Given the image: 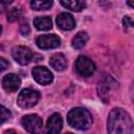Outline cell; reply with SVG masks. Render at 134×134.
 Listing matches in <instances>:
<instances>
[{"mask_svg": "<svg viewBox=\"0 0 134 134\" xmlns=\"http://www.w3.org/2000/svg\"><path fill=\"white\" fill-rule=\"evenodd\" d=\"M108 134H133L132 118L121 108H114L108 116Z\"/></svg>", "mask_w": 134, "mask_h": 134, "instance_id": "obj_1", "label": "cell"}, {"mask_svg": "<svg viewBox=\"0 0 134 134\" xmlns=\"http://www.w3.org/2000/svg\"><path fill=\"white\" fill-rule=\"evenodd\" d=\"M67 121L77 130H86L92 124V115L85 108H73L67 114Z\"/></svg>", "mask_w": 134, "mask_h": 134, "instance_id": "obj_2", "label": "cell"}, {"mask_svg": "<svg viewBox=\"0 0 134 134\" xmlns=\"http://www.w3.org/2000/svg\"><path fill=\"white\" fill-rule=\"evenodd\" d=\"M39 99H40L39 91L31 89V88H26V89H23L19 93L17 104L19 107H21L23 109H28V108H31L35 105H37Z\"/></svg>", "mask_w": 134, "mask_h": 134, "instance_id": "obj_3", "label": "cell"}, {"mask_svg": "<svg viewBox=\"0 0 134 134\" xmlns=\"http://www.w3.org/2000/svg\"><path fill=\"white\" fill-rule=\"evenodd\" d=\"M75 70L82 76H90L95 71V64L86 55H80L75 61Z\"/></svg>", "mask_w": 134, "mask_h": 134, "instance_id": "obj_4", "label": "cell"}, {"mask_svg": "<svg viewBox=\"0 0 134 134\" xmlns=\"http://www.w3.org/2000/svg\"><path fill=\"white\" fill-rule=\"evenodd\" d=\"M21 122H22L23 128L31 134H40L42 131L43 121L41 117L37 114H28L24 116Z\"/></svg>", "mask_w": 134, "mask_h": 134, "instance_id": "obj_5", "label": "cell"}, {"mask_svg": "<svg viewBox=\"0 0 134 134\" xmlns=\"http://www.w3.org/2000/svg\"><path fill=\"white\" fill-rule=\"evenodd\" d=\"M12 55L14 60L20 65H27L32 59V52L28 47L17 46L12 50Z\"/></svg>", "mask_w": 134, "mask_h": 134, "instance_id": "obj_6", "label": "cell"}, {"mask_svg": "<svg viewBox=\"0 0 134 134\" xmlns=\"http://www.w3.org/2000/svg\"><path fill=\"white\" fill-rule=\"evenodd\" d=\"M32 77L35 81L41 85H48L53 80V74L51 71L44 66H37L32 69Z\"/></svg>", "mask_w": 134, "mask_h": 134, "instance_id": "obj_7", "label": "cell"}, {"mask_svg": "<svg viewBox=\"0 0 134 134\" xmlns=\"http://www.w3.org/2000/svg\"><path fill=\"white\" fill-rule=\"evenodd\" d=\"M37 45L41 49H52L57 48L61 44V40L55 35H43L38 37L37 39Z\"/></svg>", "mask_w": 134, "mask_h": 134, "instance_id": "obj_8", "label": "cell"}, {"mask_svg": "<svg viewBox=\"0 0 134 134\" xmlns=\"http://www.w3.org/2000/svg\"><path fill=\"white\" fill-rule=\"evenodd\" d=\"M63 127V120L59 113H53L47 120L46 134H59Z\"/></svg>", "mask_w": 134, "mask_h": 134, "instance_id": "obj_9", "label": "cell"}, {"mask_svg": "<svg viewBox=\"0 0 134 134\" xmlns=\"http://www.w3.org/2000/svg\"><path fill=\"white\" fill-rule=\"evenodd\" d=\"M21 84L20 77L15 73L6 74L2 80V87L7 92H15L19 89Z\"/></svg>", "mask_w": 134, "mask_h": 134, "instance_id": "obj_10", "label": "cell"}, {"mask_svg": "<svg viewBox=\"0 0 134 134\" xmlns=\"http://www.w3.org/2000/svg\"><path fill=\"white\" fill-rule=\"evenodd\" d=\"M57 24L63 30H71L75 26V20L72 15L68 13H62L57 17Z\"/></svg>", "mask_w": 134, "mask_h": 134, "instance_id": "obj_11", "label": "cell"}, {"mask_svg": "<svg viewBox=\"0 0 134 134\" xmlns=\"http://www.w3.org/2000/svg\"><path fill=\"white\" fill-rule=\"evenodd\" d=\"M50 66L57 71H63L67 67V60L63 53H54L49 60Z\"/></svg>", "mask_w": 134, "mask_h": 134, "instance_id": "obj_12", "label": "cell"}, {"mask_svg": "<svg viewBox=\"0 0 134 134\" xmlns=\"http://www.w3.org/2000/svg\"><path fill=\"white\" fill-rule=\"evenodd\" d=\"M111 87H112V84L110 83V79H108V77L103 79L98 83V87H97L98 95H99V97L105 103H108L109 102V98H110L109 97V93H110Z\"/></svg>", "mask_w": 134, "mask_h": 134, "instance_id": "obj_13", "label": "cell"}, {"mask_svg": "<svg viewBox=\"0 0 134 134\" xmlns=\"http://www.w3.org/2000/svg\"><path fill=\"white\" fill-rule=\"evenodd\" d=\"M34 25L38 30H49L52 27V21L49 17H38L34 20Z\"/></svg>", "mask_w": 134, "mask_h": 134, "instance_id": "obj_14", "label": "cell"}, {"mask_svg": "<svg viewBox=\"0 0 134 134\" xmlns=\"http://www.w3.org/2000/svg\"><path fill=\"white\" fill-rule=\"evenodd\" d=\"M88 39H89V37H88L87 32H85V31H79V32L73 37V39H72V42H71L72 47L75 48V49H81V48H83V47L86 45Z\"/></svg>", "mask_w": 134, "mask_h": 134, "instance_id": "obj_15", "label": "cell"}, {"mask_svg": "<svg viewBox=\"0 0 134 134\" xmlns=\"http://www.w3.org/2000/svg\"><path fill=\"white\" fill-rule=\"evenodd\" d=\"M61 4L73 12H81L86 7V3L84 1H74V0H68V1H61Z\"/></svg>", "mask_w": 134, "mask_h": 134, "instance_id": "obj_16", "label": "cell"}, {"mask_svg": "<svg viewBox=\"0 0 134 134\" xmlns=\"http://www.w3.org/2000/svg\"><path fill=\"white\" fill-rule=\"evenodd\" d=\"M52 5V1L49 0H34L30 2V6L35 10H42V9H48Z\"/></svg>", "mask_w": 134, "mask_h": 134, "instance_id": "obj_17", "label": "cell"}, {"mask_svg": "<svg viewBox=\"0 0 134 134\" xmlns=\"http://www.w3.org/2000/svg\"><path fill=\"white\" fill-rule=\"evenodd\" d=\"M10 118V112L3 106H0V125Z\"/></svg>", "mask_w": 134, "mask_h": 134, "instance_id": "obj_18", "label": "cell"}, {"mask_svg": "<svg viewBox=\"0 0 134 134\" xmlns=\"http://www.w3.org/2000/svg\"><path fill=\"white\" fill-rule=\"evenodd\" d=\"M20 15H21V12H20L19 8H17V7L12 8V9L9 10L8 15H7V20L10 21V22H13V21L17 20V19L20 17Z\"/></svg>", "mask_w": 134, "mask_h": 134, "instance_id": "obj_19", "label": "cell"}, {"mask_svg": "<svg viewBox=\"0 0 134 134\" xmlns=\"http://www.w3.org/2000/svg\"><path fill=\"white\" fill-rule=\"evenodd\" d=\"M8 67V62L4 58H0V72L4 71Z\"/></svg>", "mask_w": 134, "mask_h": 134, "instance_id": "obj_20", "label": "cell"}, {"mask_svg": "<svg viewBox=\"0 0 134 134\" xmlns=\"http://www.w3.org/2000/svg\"><path fill=\"white\" fill-rule=\"evenodd\" d=\"M124 24H125V26H126V25H127V26H132V25H133L132 19H131L130 17H125V18H124Z\"/></svg>", "mask_w": 134, "mask_h": 134, "instance_id": "obj_21", "label": "cell"}, {"mask_svg": "<svg viewBox=\"0 0 134 134\" xmlns=\"http://www.w3.org/2000/svg\"><path fill=\"white\" fill-rule=\"evenodd\" d=\"M4 134H17V133H16L15 130H7V131L4 132Z\"/></svg>", "mask_w": 134, "mask_h": 134, "instance_id": "obj_22", "label": "cell"}, {"mask_svg": "<svg viewBox=\"0 0 134 134\" xmlns=\"http://www.w3.org/2000/svg\"><path fill=\"white\" fill-rule=\"evenodd\" d=\"M128 4H129L130 6H133V3H132V2H128Z\"/></svg>", "mask_w": 134, "mask_h": 134, "instance_id": "obj_23", "label": "cell"}, {"mask_svg": "<svg viewBox=\"0 0 134 134\" xmlns=\"http://www.w3.org/2000/svg\"><path fill=\"white\" fill-rule=\"evenodd\" d=\"M1 31H2V27H1V25H0V34H1Z\"/></svg>", "mask_w": 134, "mask_h": 134, "instance_id": "obj_24", "label": "cell"}, {"mask_svg": "<svg viewBox=\"0 0 134 134\" xmlns=\"http://www.w3.org/2000/svg\"><path fill=\"white\" fill-rule=\"evenodd\" d=\"M66 134H72V133H66Z\"/></svg>", "mask_w": 134, "mask_h": 134, "instance_id": "obj_25", "label": "cell"}]
</instances>
